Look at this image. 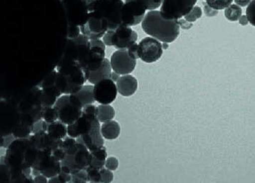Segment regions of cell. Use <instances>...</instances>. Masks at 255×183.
Listing matches in <instances>:
<instances>
[{
  "instance_id": "cell-1",
  "label": "cell",
  "mask_w": 255,
  "mask_h": 183,
  "mask_svg": "<svg viewBox=\"0 0 255 183\" xmlns=\"http://www.w3.org/2000/svg\"><path fill=\"white\" fill-rule=\"evenodd\" d=\"M39 153V150L34 146L29 136L11 142L6 152L4 162L12 181L34 182V179L26 176L23 171L32 168Z\"/></svg>"
},
{
  "instance_id": "cell-2",
  "label": "cell",
  "mask_w": 255,
  "mask_h": 183,
  "mask_svg": "<svg viewBox=\"0 0 255 183\" xmlns=\"http://www.w3.org/2000/svg\"><path fill=\"white\" fill-rule=\"evenodd\" d=\"M54 70L56 87L62 94L77 93L88 81L87 71L77 61L59 62Z\"/></svg>"
},
{
  "instance_id": "cell-3",
  "label": "cell",
  "mask_w": 255,
  "mask_h": 183,
  "mask_svg": "<svg viewBox=\"0 0 255 183\" xmlns=\"http://www.w3.org/2000/svg\"><path fill=\"white\" fill-rule=\"evenodd\" d=\"M141 26L144 32L163 43L173 42L180 34L178 21L165 19L158 11H148Z\"/></svg>"
},
{
  "instance_id": "cell-4",
  "label": "cell",
  "mask_w": 255,
  "mask_h": 183,
  "mask_svg": "<svg viewBox=\"0 0 255 183\" xmlns=\"http://www.w3.org/2000/svg\"><path fill=\"white\" fill-rule=\"evenodd\" d=\"M65 158L61 161V171L64 172L72 175L87 170L90 166L92 155L84 145L76 143L65 150Z\"/></svg>"
},
{
  "instance_id": "cell-5",
  "label": "cell",
  "mask_w": 255,
  "mask_h": 183,
  "mask_svg": "<svg viewBox=\"0 0 255 183\" xmlns=\"http://www.w3.org/2000/svg\"><path fill=\"white\" fill-rule=\"evenodd\" d=\"M124 4L123 0H94L89 9L107 19L109 30H116L122 25L121 13Z\"/></svg>"
},
{
  "instance_id": "cell-6",
  "label": "cell",
  "mask_w": 255,
  "mask_h": 183,
  "mask_svg": "<svg viewBox=\"0 0 255 183\" xmlns=\"http://www.w3.org/2000/svg\"><path fill=\"white\" fill-rule=\"evenodd\" d=\"M94 0H61L67 14L68 25L81 26L90 15L89 5Z\"/></svg>"
},
{
  "instance_id": "cell-7",
  "label": "cell",
  "mask_w": 255,
  "mask_h": 183,
  "mask_svg": "<svg viewBox=\"0 0 255 183\" xmlns=\"http://www.w3.org/2000/svg\"><path fill=\"white\" fill-rule=\"evenodd\" d=\"M198 0H163L160 6V14L166 19H180L194 7Z\"/></svg>"
},
{
  "instance_id": "cell-8",
  "label": "cell",
  "mask_w": 255,
  "mask_h": 183,
  "mask_svg": "<svg viewBox=\"0 0 255 183\" xmlns=\"http://www.w3.org/2000/svg\"><path fill=\"white\" fill-rule=\"evenodd\" d=\"M92 48L90 39L80 34L79 37L74 39H68L64 53L59 62L77 61L80 62L82 58Z\"/></svg>"
},
{
  "instance_id": "cell-9",
  "label": "cell",
  "mask_w": 255,
  "mask_h": 183,
  "mask_svg": "<svg viewBox=\"0 0 255 183\" xmlns=\"http://www.w3.org/2000/svg\"><path fill=\"white\" fill-rule=\"evenodd\" d=\"M58 119L66 125L72 124L82 115V108L73 104L69 100V95L64 94L58 98L54 105Z\"/></svg>"
},
{
  "instance_id": "cell-10",
  "label": "cell",
  "mask_w": 255,
  "mask_h": 183,
  "mask_svg": "<svg viewBox=\"0 0 255 183\" xmlns=\"http://www.w3.org/2000/svg\"><path fill=\"white\" fill-rule=\"evenodd\" d=\"M145 11V8L137 0H126L121 13L122 25H138L143 21Z\"/></svg>"
},
{
  "instance_id": "cell-11",
  "label": "cell",
  "mask_w": 255,
  "mask_h": 183,
  "mask_svg": "<svg viewBox=\"0 0 255 183\" xmlns=\"http://www.w3.org/2000/svg\"><path fill=\"white\" fill-rule=\"evenodd\" d=\"M138 57L145 63L157 62L163 55V46L158 39L145 37L138 44Z\"/></svg>"
},
{
  "instance_id": "cell-12",
  "label": "cell",
  "mask_w": 255,
  "mask_h": 183,
  "mask_svg": "<svg viewBox=\"0 0 255 183\" xmlns=\"http://www.w3.org/2000/svg\"><path fill=\"white\" fill-rule=\"evenodd\" d=\"M80 29L82 34L90 40L101 39L109 30V22L105 18L90 12L89 19L86 24L80 26Z\"/></svg>"
},
{
  "instance_id": "cell-13",
  "label": "cell",
  "mask_w": 255,
  "mask_h": 183,
  "mask_svg": "<svg viewBox=\"0 0 255 183\" xmlns=\"http://www.w3.org/2000/svg\"><path fill=\"white\" fill-rule=\"evenodd\" d=\"M32 168L39 170L41 174L46 178H51L58 176L61 170V161L56 159L52 153L39 151L37 159Z\"/></svg>"
},
{
  "instance_id": "cell-14",
  "label": "cell",
  "mask_w": 255,
  "mask_h": 183,
  "mask_svg": "<svg viewBox=\"0 0 255 183\" xmlns=\"http://www.w3.org/2000/svg\"><path fill=\"white\" fill-rule=\"evenodd\" d=\"M117 84L112 79H102L94 84V98L100 104H111L117 98Z\"/></svg>"
},
{
  "instance_id": "cell-15",
  "label": "cell",
  "mask_w": 255,
  "mask_h": 183,
  "mask_svg": "<svg viewBox=\"0 0 255 183\" xmlns=\"http://www.w3.org/2000/svg\"><path fill=\"white\" fill-rule=\"evenodd\" d=\"M112 70L120 75H127L133 72L136 66V60L129 56L127 49H120L111 57Z\"/></svg>"
},
{
  "instance_id": "cell-16",
  "label": "cell",
  "mask_w": 255,
  "mask_h": 183,
  "mask_svg": "<svg viewBox=\"0 0 255 183\" xmlns=\"http://www.w3.org/2000/svg\"><path fill=\"white\" fill-rule=\"evenodd\" d=\"M138 37L137 32L133 31L130 26L121 25L114 30L112 45L118 50L127 49L134 43H136Z\"/></svg>"
},
{
  "instance_id": "cell-17",
  "label": "cell",
  "mask_w": 255,
  "mask_h": 183,
  "mask_svg": "<svg viewBox=\"0 0 255 183\" xmlns=\"http://www.w3.org/2000/svg\"><path fill=\"white\" fill-rule=\"evenodd\" d=\"M97 118L96 114H90L82 112V115L79 119L76 120L72 124L68 125V135L72 138H77V137L87 134L92 129L94 120Z\"/></svg>"
},
{
  "instance_id": "cell-18",
  "label": "cell",
  "mask_w": 255,
  "mask_h": 183,
  "mask_svg": "<svg viewBox=\"0 0 255 183\" xmlns=\"http://www.w3.org/2000/svg\"><path fill=\"white\" fill-rule=\"evenodd\" d=\"M105 59V49L92 47L79 62L87 72H94L102 67Z\"/></svg>"
},
{
  "instance_id": "cell-19",
  "label": "cell",
  "mask_w": 255,
  "mask_h": 183,
  "mask_svg": "<svg viewBox=\"0 0 255 183\" xmlns=\"http://www.w3.org/2000/svg\"><path fill=\"white\" fill-rule=\"evenodd\" d=\"M101 127L102 126H100V122L97 118L94 120L92 129L87 134L82 136L84 145L91 152L104 146V141L103 138L104 137L102 134Z\"/></svg>"
},
{
  "instance_id": "cell-20",
  "label": "cell",
  "mask_w": 255,
  "mask_h": 183,
  "mask_svg": "<svg viewBox=\"0 0 255 183\" xmlns=\"http://www.w3.org/2000/svg\"><path fill=\"white\" fill-rule=\"evenodd\" d=\"M69 100L73 104L82 109L88 105L93 104L96 101L94 95V86H84L77 93L69 94Z\"/></svg>"
},
{
  "instance_id": "cell-21",
  "label": "cell",
  "mask_w": 255,
  "mask_h": 183,
  "mask_svg": "<svg viewBox=\"0 0 255 183\" xmlns=\"http://www.w3.org/2000/svg\"><path fill=\"white\" fill-rule=\"evenodd\" d=\"M118 92L123 96L128 97L133 95L138 89V81L133 76L123 75L117 81Z\"/></svg>"
},
{
  "instance_id": "cell-22",
  "label": "cell",
  "mask_w": 255,
  "mask_h": 183,
  "mask_svg": "<svg viewBox=\"0 0 255 183\" xmlns=\"http://www.w3.org/2000/svg\"><path fill=\"white\" fill-rule=\"evenodd\" d=\"M112 74V68L110 60L106 58L104 64L98 70L87 72L88 82L94 85L102 79H111Z\"/></svg>"
},
{
  "instance_id": "cell-23",
  "label": "cell",
  "mask_w": 255,
  "mask_h": 183,
  "mask_svg": "<svg viewBox=\"0 0 255 183\" xmlns=\"http://www.w3.org/2000/svg\"><path fill=\"white\" fill-rule=\"evenodd\" d=\"M103 137L107 140H115L121 133V127L119 123L115 120H109L103 123L101 127Z\"/></svg>"
},
{
  "instance_id": "cell-24",
  "label": "cell",
  "mask_w": 255,
  "mask_h": 183,
  "mask_svg": "<svg viewBox=\"0 0 255 183\" xmlns=\"http://www.w3.org/2000/svg\"><path fill=\"white\" fill-rule=\"evenodd\" d=\"M67 125L64 124L60 120H56L55 122L49 123L47 133L51 137L56 140L64 139L67 136Z\"/></svg>"
},
{
  "instance_id": "cell-25",
  "label": "cell",
  "mask_w": 255,
  "mask_h": 183,
  "mask_svg": "<svg viewBox=\"0 0 255 183\" xmlns=\"http://www.w3.org/2000/svg\"><path fill=\"white\" fill-rule=\"evenodd\" d=\"M34 95L37 103L42 108L54 106L56 100L58 99L57 97L49 94V93L43 91L39 87V89H36L35 92H34Z\"/></svg>"
},
{
  "instance_id": "cell-26",
  "label": "cell",
  "mask_w": 255,
  "mask_h": 183,
  "mask_svg": "<svg viewBox=\"0 0 255 183\" xmlns=\"http://www.w3.org/2000/svg\"><path fill=\"white\" fill-rule=\"evenodd\" d=\"M116 112L110 104H101L97 107V117L100 123L114 119Z\"/></svg>"
},
{
  "instance_id": "cell-27",
  "label": "cell",
  "mask_w": 255,
  "mask_h": 183,
  "mask_svg": "<svg viewBox=\"0 0 255 183\" xmlns=\"http://www.w3.org/2000/svg\"><path fill=\"white\" fill-rule=\"evenodd\" d=\"M242 13L241 7L238 4H230L225 10V17L231 21L239 20Z\"/></svg>"
},
{
  "instance_id": "cell-28",
  "label": "cell",
  "mask_w": 255,
  "mask_h": 183,
  "mask_svg": "<svg viewBox=\"0 0 255 183\" xmlns=\"http://www.w3.org/2000/svg\"><path fill=\"white\" fill-rule=\"evenodd\" d=\"M41 118L47 123H51L58 120V115L55 108L53 107H46L41 109Z\"/></svg>"
},
{
  "instance_id": "cell-29",
  "label": "cell",
  "mask_w": 255,
  "mask_h": 183,
  "mask_svg": "<svg viewBox=\"0 0 255 183\" xmlns=\"http://www.w3.org/2000/svg\"><path fill=\"white\" fill-rule=\"evenodd\" d=\"M233 0H205L206 4L216 10H222L228 7Z\"/></svg>"
},
{
  "instance_id": "cell-30",
  "label": "cell",
  "mask_w": 255,
  "mask_h": 183,
  "mask_svg": "<svg viewBox=\"0 0 255 183\" xmlns=\"http://www.w3.org/2000/svg\"><path fill=\"white\" fill-rule=\"evenodd\" d=\"M146 10L153 11L161 6L163 0H137Z\"/></svg>"
},
{
  "instance_id": "cell-31",
  "label": "cell",
  "mask_w": 255,
  "mask_h": 183,
  "mask_svg": "<svg viewBox=\"0 0 255 183\" xmlns=\"http://www.w3.org/2000/svg\"><path fill=\"white\" fill-rule=\"evenodd\" d=\"M86 171H87L89 182L101 183L100 170L95 169L89 166Z\"/></svg>"
},
{
  "instance_id": "cell-32",
  "label": "cell",
  "mask_w": 255,
  "mask_h": 183,
  "mask_svg": "<svg viewBox=\"0 0 255 183\" xmlns=\"http://www.w3.org/2000/svg\"><path fill=\"white\" fill-rule=\"evenodd\" d=\"M202 14H203V12H202L201 8L198 6H195L193 9L185 16V20L189 21V22H193V21H196L197 19H200L201 17Z\"/></svg>"
},
{
  "instance_id": "cell-33",
  "label": "cell",
  "mask_w": 255,
  "mask_h": 183,
  "mask_svg": "<svg viewBox=\"0 0 255 183\" xmlns=\"http://www.w3.org/2000/svg\"><path fill=\"white\" fill-rule=\"evenodd\" d=\"M246 16L252 25L255 26V0H252L246 9Z\"/></svg>"
},
{
  "instance_id": "cell-34",
  "label": "cell",
  "mask_w": 255,
  "mask_h": 183,
  "mask_svg": "<svg viewBox=\"0 0 255 183\" xmlns=\"http://www.w3.org/2000/svg\"><path fill=\"white\" fill-rule=\"evenodd\" d=\"M72 183H87L89 182L88 180V173L86 170H82L77 173L72 175Z\"/></svg>"
},
{
  "instance_id": "cell-35",
  "label": "cell",
  "mask_w": 255,
  "mask_h": 183,
  "mask_svg": "<svg viewBox=\"0 0 255 183\" xmlns=\"http://www.w3.org/2000/svg\"><path fill=\"white\" fill-rule=\"evenodd\" d=\"M101 183H112L114 180V173L112 171L104 168L100 170Z\"/></svg>"
},
{
  "instance_id": "cell-36",
  "label": "cell",
  "mask_w": 255,
  "mask_h": 183,
  "mask_svg": "<svg viewBox=\"0 0 255 183\" xmlns=\"http://www.w3.org/2000/svg\"><path fill=\"white\" fill-rule=\"evenodd\" d=\"M91 153H92V156L94 158H97L98 160L104 161H106V160H107V148L104 146L98 148L95 151L91 152Z\"/></svg>"
},
{
  "instance_id": "cell-37",
  "label": "cell",
  "mask_w": 255,
  "mask_h": 183,
  "mask_svg": "<svg viewBox=\"0 0 255 183\" xmlns=\"http://www.w3.org/2000/svg\"><path fill=\"white\" fill-rule=\"evenodd\" d=\"M80 26L68 25L67 37L68 39H74L80 35Z\"/></svg>"
},
{
  "instance_id": "cell-38",
  "label": "cell",
  "mask_w": 255,
  "mask_h": 183,
  "mask_svg": "<svg viewBox=\"0 0 255 183\" xmlns=\"http://www.w3.org/2000/svg\"><path fill=\"white\" fill-rule=\"evenodd\" d=\"M119 161L117 158L115 157H109L107 158L105 162V168L107 169L110 170V171H114L117 169L119 167Z\"/></svg>"
},
{
  "instance_id": "cell-39",
  "label": "cell",
  "mask_w": 255,
  "mask_h": 183,
  "mask_svg": "<svg viewBox=\"0 0 255 183\" xmlns=\"http://www.w3.org/2000/svg\"><path fill=\"white\" fill-rule=\"evenodd\" d=\"M128 53L129 56L132 58V59H138V44L137 43H134L131 46H130L127 49Z\"/></svg>"
},
{
  "instance_id": "cell-40",
  "label": "cell",
  "mask_w": 255,
  "mask_h": 183,
  "mask_svg": "<svg viewBox=\"0 0 255 183\" xmlns=\"http://www.w3.org/2000/svg\"><path fill=\"white\" fill-rule=\"evenodd\" d=\"M105 162L106 161L98 160L97 158H94L92 156V161H91L90 166H89L95 168V169L102 170L105 168Z\"/></svg>"
},
{
  "instance_id": "cell-41",
  "label": "cell",
  "mask_w": 255,
  "mask_h": 183,
  "mask_svg": "<svg viewBox=\"0 0 255 183\" xmlns=\"http://www.w3.org/2000/svg\"><path fill=\"white\" fill-rule=\"evenodd\" d=\"M76 143H77L76 138H72V137L71 136H66L65 138L63 139L62 146H61V148L65 151V150H67L69 147L75 144Z\"/></svg>"
},
{
  "instance_id": "cell-42",
  "label": "cell",
  "mask_w": 255,
  "mask_h": 183,
  "mask_svg": "<svg viewBox=\"0 0 255 183\" xmlns=\"http://www.w3.org/2000/svg\"><path fill=\"white\" fill-rule=\"evenodd\" d=\"M114 30H108L106 34L103 37V42L106 44V46L112 47V37L114 35Z\"/></svg>"
},
{
  "instance_id": "cell-43",
  "label": "cell",
  "mask_w": 255,
  "mask_h": 183,
  "mask_svg": "<svg viewBox=\"0 0 255 183\" xmlns=\"http://www.w3.org/2000/svg\"><path fill=\"white\" fill-rule=\"evenodd\" d=\"M52 155L56 159L62 161L65 158L66 152L62 148H58L53 151Z\"/></svg>"
},
{
  "instance_id": "cell-44",
  "label": "cell",
  "mask_w": 255,
  "mask_h": 183,
  "mask_svg": "<svg viewBox=\"0 0 255 183\" xmlns=\"http://www.w3.org/2000/svg\"><path fill=\"white\" fill-rule=\"evenodd\" d=\"M58 176H59V179H60L61 183H68L72 181V174L64 172L61 170L60 173L58 174Z\"/></svg>"
},
{
  "instance_id": "cell-45",
  "label": "cell",
  "mask_w": 255,
  "mask_h": 183,
  "mask_svg": "<svg viewBox=\"0 0 255 183\" xmlns=\"http://www.w3.org/2000/svg\"><path fill=\"white\" fill-rule=\"evenodd\" d=\"M90 43L91 46H92V47H101L106 50V44H104L103 40H101L100 39H92V40H90Z\"/></svg>"
},
{
  "instance_id": "cell-46",
  "label": "cell",
  "mask_w": 255,
  "mask_h": 183,
  "mask_svg": "<svg viewBox=\"0 0 255 183\" xmlns=\"http://www.w3.org/2000/svg\"><path fill=\"white\" fill-rule=\"evenodd\" d=\"M43 131V120H38L33 125L32 133H36Z\"/></svg>"
},
{
  "instance_id": "cell-47",
  "label": "cell",
  "mask_w": 255,
  "mask_h": 183,
  "mask_svg": "<svg viewBox=\"0 0 255 183\" xmlns=\"http://www.w3.org/2000/svg\"><path fill=\"white\" fill-rule=\"evenodd\" d=\"M205 14H206L207 16H208L216 15V14H218V13L216 9H213V8H211L210 6H208V4H205Z\"/></svg>"
},
{
  "instance_id": "cell-48",
  "label": "cell",
  "mask_w": 255,
  "mask_h": 183,
  "mask_svg": "<svg viewBox=\"0 0 255 183\" xmlns=\"http://www.w3.org/2000/svg\"><path fill=\"white\" fill-rule=\"evenodd\" d=\"M34 183H47V178L44 175H39L34 178Z\"/></svg>"
},
{
  "instance_id": "cell-49",
  "label": "cell",
  "mask_w": 255,
  "mask_h": 183,
  "mask_svg": "<svg viewBox=\"0 0 255 183\" xmlns=\"http://www.w3.org/2000/svg\"><path fill=\"white\" fill-rule=\"evenodd\" d=\"M234 1L238 5L244 7V6H248L251 2L252 0H234Z\"/></svg>"
},
{
  "instance_id": "cell-50",
  "label": "cell",
  "mask_w": 255,
  "mask_h": 183,
  "mask_svg": "<svg viewBox=\"0 0 255 183\" xmlns=\"http://www.w3.org/2000/svg\"><path fill=\"white\" fill-rule=\"evenodd\" d=\"M239 21L240 24L244 26L247 25V24H248V22H249V21H248V17H247L246 15H242L240 16Z\"/></svg>"
},
{
  "instance_id": "cell-51",
  "label": "cell",
  "mask_w": 255,
  "mask_h": 183,
  "mask_svg": "<svg viewBox=\"0 0 255 183\" xmlns=\"http://www.w3.org/2000/svg\"><path fill=\"white\" fill-rule=\"evenodd\" d=\"M179 24L181 26L182 28L185 29H190L191 26H188V24H186L187 22H185V21L184 19H180V21H178Z\"/></svg>"
},
{
  "instance_id": "cell-52",
  "label": "cell",
  "mask_w": 255,
  "mask_h": 183,
  "mask_svg": "<svg viewBox=\"0 0 255 183\" xmlns=\"http://www.w3.org/2000/svg\"><path fill=\"white\" fill-rule=\"evenodd\" d=\"M120 77V74L117 73V72H113L112 74V77H111V79H112L114 82H116V83H117V81L119 80Z\"/></svg>"
},
{
  "instance_id": "cell-53",
  "label": "cell",
  "mask_w": 255,
  "mask_h": 183,
  "mask_svg": "<svg viewBox=\"0 0 255 183\" xmlns=\"http://www.w3.org/2000/svg\"><path fill=\"white\" fill-rule=\"evenodd\" d=\"M49 183H61L60 179H59V176H56L54 177L49 178Z\"/></svg>"
}]
</instances>
